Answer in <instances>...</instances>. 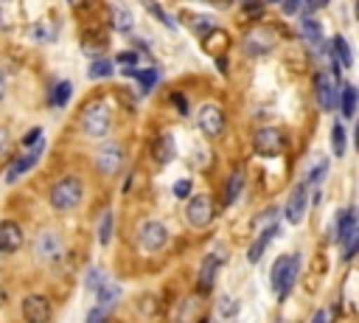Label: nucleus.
<instances>
[{"instance_id": "obj_25", "label": "nucleus", "mask_w": 359, "mask_h": 323, "mask_svg": "<svg viewBox=\"0 0 359 323\" xmlns=\"http://www.w3.org/2000/svg\"><path fill=\"white\" fill-rule=\"evenodd\" d=\"M70 95H73V84L70 81H56L53 90H50V104L53 107H65L70 101Z\"/></svg>"}, {"instance_id": "obj_35", "label": "nucleus", "mask_w": 359, "mask_h": 323, "mask_svg": "<svg viewBox=\"0 0 359 323\" xmlns=\"http://www.w3.org/2000/svg\"><path fill=\"white\" fill-rule=\"evenodd\" d=\"M171 104H174V110L180 115H188V98L182 93H171Z\"/></svg>"}, {"instance_id": "obj_46", "label": "nucleus", "mask_w": 359, "mask_h": 323, "mask_svg": "<svg viewBox=\"0 0 359 323\" xmlns=\"http://www.w3.org/2000/svg\"><path fill=\"white\" fill-rule=\"evenodd\" d=\"M3 95H6V76L0 73V101H3Z\"/></svg>"}, {"instance_id": "obj_27", "label": "nucleus", "mask_w": 359, "mask_h": 323, "mask_svg": "<svg viewBox=\"0 0 359 323\" xmlns=\"http://www.w3.org/2000/svg\"><path fill=\"white\" fill-rule=\"evenodd\" d=\"M112 62L109 59H95V62H90V67H87V76L90 79H104V76H112Z\"/></svg>"}, {"instance_id": "obj_19", "label": "nucleus", "mask_w": 359, "mask_h": 323, "mask_svg": "<svg viewBox=\"0 0 359 323\" xmlns=\"http://www.w3.org/2000/svg\"><path fill=\"white\" fill-rule=\"evenodd\" d=\"M241 188H244V169L238 166V169H233V174H230V180H227V188H224V205H227V208L238 199Z\"/></svg>"}, {"instance_id": "obj_22", "label": "nucleus", "mask_w": 359, "mask_h": 323, "mask_svg": "<svg viewBox=\"0 0 359 323\" xmlns=\"http://www.w3.org/2000/svg\"><path fill=\"white\" fill-rule=\"evenodd\" d=\"M339 107H342V115L345 118H353L356 112V87L353 84H339Z\"/></svg>"}, {"instance_id": "obj_31", "label": "nucleus", "mask_w": 359, "mask_h": 323, "mask_svg": "<svg viewBox=\"0 0 359 323\" xmlns=\"http://www.w3.org/2000/svg\"><path fill=\"white\" fill-rule=\"evenodd\" d=\"M31 37H34L36 42H50V39L56 37V25H42V22H39V25L31 28Z\"/></svg>"}, {"instance_id": "obj_29", "label": "nucleus", "mask_w": 359, "mask_h": 323, "mask_svg": "<svg viewBox=\"0 0 359 323\" xmlns=\"http://www.w3.org/2000/svg\"><path fill=\"white\" fill-rule=\"evenodd\" d=\"M112 211H107L104 216H101V225H98V242L101 244H109V239H112Z\"/></svg>"}, {"instance_id": "obj_10", "label": "nucleus", "mask_w": 359, "mask_h": 323, "mask_svg": "<svg viewBox=\"0 0 359 323\" xmlns=\"http://www.w3.org/2000/svg\"><path fill=\"white\" fill-rule=\"evenodd\" d=\"M272 45H275V34L269 28H252L244 37V53H250V56H261V53L272 51Z\"/></svg>"}, {"instance_id": "obj_16", "label": "nucleus", "mask_w": 359, "mask_h": 323, "mask_svg": "<svg viewBox=\"0 0 359 323\" xmlns=\"http://www.w3.org/2000/svg\"><path fill=\"white\" fill-rule=\"evenodd\" d=\"M121 160H123L121 146H104L98 152V171L101 174H115L121 169Z\"/></svg>"}, {"instance_id": "obj_13", "label": "nucleus", "mask_w": 359, "mask_h": 323, "mask_svg": "<svg viewBox=\"0 0 359 323\" xmlns=\"http://www.w3.org/2000/svg\"><path fill=\"white\" fill-rule=\"evenodd\" d=\"M22 244V228L11 219L0 222V253H14Z\"/></svg>"}, {"instance_id": "obj_12", "label": "nucleus", "mask_w": 359, "mask_h": 323, "mask_svg": "<svg viewBox=\"0 0 359 323\" xmlns=\"http://www.w3.org/2000/svg\"><path fill=\"white\" fill-rule=\"evenodd\" d=\"M303 216H306V185L300 183V185L292 188V197L286 199V219L292 225H300Z\"/></svg>"}, {"instance_id": "obj_32", "label": "nucleus", "mask_w": 359, "mask_h": 323, "mask_svg": "<svg viewBox=\"0 0 359 323\" xmlns=\"http://www.w3.org/2000/svg\"><path fill=\"white\" fill-rule=\"evenodd\" d=\"M140 3H143V6H146V8H149V11H151V14H154V17H157V20L163 22V25L174 28V20H171V17H165V11H163V8H160V6L154 3V0H140Z\"/></svg>"}, {"instance_id": "obj_47", "label": "nucleus", "mask_w": 359, "mask_h": 323, "mask_svg": "<svg viewBox=\"0 0 359 323\" xmlns=\"http://www.w3.org/2000/svg\"><path fill=\"white\" fill-rule=\"evenodd\" d=\"M266 3H278V0H266Z\"/></svg>"}, {"instance_id": "obj_23", "label": "nucleus", "mask_w": 359, "mask_h": 323, "mask_svg": "<svg viewBox=\"0 0 359 323\" xmlns=\"http://www.w3.org/2000/svg\"><path fill=\"white\" fill-rule=\"evenodd\" d=\"M171 157H174V140H171V135H160L154 140V160L160 166H165Z\"/></svg>"}, {"instance_id": "obj_26", "label": "nucleus", "mask_w": 359, "mask_h": 323, "mask_svg": "<svg viewBox=\"0 0 359 323\" xmlns=\"http://www.w3.org/2000/svg\"><path fill=\"white\" fill-rule=\"evenodd\" d=\"M112 28L121 31V34H126V31L132 28V14H129L123 6H115V8H112Z\"/></svg>"}, {"instance_id": "obj_14", "label": "nucleus", "mask_w": 359, "mask_h": 323, "mask_svg": "<svg viewBox=\"0 0 359 323\" xmlns=\"http://www.w3.org/2000/svg\"><path fill=\"white\" fill-rule=\"evenodd\" d=\"M34 253H36V258H45V261H50V258H56L59 253H62V242H59V236L56 233H39L36 236V242H34Z\"/></svg>"}, {"instance_id": "obj_3", "label": "nucleus", "mask_w": 359, "mask_h": 323, "mask_svg": "<svg viewBox=\"0 0 359 323\" xmlns=\"http://www.w3.org/2000/svg\"><path fill=\"white\" fill-rule=\"evenodd\" d=\"M81 197H84L81 180H79V177H62V180L53 183L48 199H50V205H53L56 211H73V208L81 202Z\"/></svg>"}, {"instance_id": "obj_2", "label": "nucleus", "mask_w": 359, "mask_h": 323, "mask_svg": "<svg viewBox=\"0 0 359 323\" xmlns=\"http://www.w3.org/2000/svg\"><path fill=\"white\" fill-rule=\"evenodd\" d=\"M81 132L90 135V138H104L109 132V124H112V110L107 107V101H90L84 110H81Z\"/></svg>"}, {"instance_id": "obj_18", "label": "nucleus", "mask_w": 359, "mask_h": 323, "mask_svg": "<svg viewBox=\"0 0 359 323\" xmlns=\"http://www.w3.org/2000/svg\"><path fill=\"white\" fill-rule=\"evenodd\" d=\"M331 59L339 62V67H351L353 65V53H351V45L345 37H334L331 39Z\"/></svg>"}, {"instance_id": "obj_8", "label": "nucleus", "mask_w": 359, "mask_h": 323, "mask_svg": "<svg viewBox=\"0 0 359 323\" xmlns=\"http://www.w3.org/2000/svg\"><path fill=\"white\" fill-rule=\"evenodd\" d=\"M50 301L45 295H28L22 298V317L28 323H48L50 320Z\"/></svg>"}, {"instance_id": "obj_38", "label": "nucleus", "mask_w": 359, "mask_h": 323, "mask_svg": "<svg viewBox=\"0 0 359 323\" xmlns=\"http://www.w3.org/2000/svg\"><path fill=\"white\" fill-rule=\"evenodd\" d=\"M188 194H191V183H188V180H180V183H174V197L185 199Z\"/></svg>"}, {"instance_id": "obj_20", "label": "nucleus", "mask_w": 359, "mask_h": 323, "mask_svg": "<svg viewBox=\"0 0 359 323\" xmlns=\"http://www.w3.org/2000/svg\"><path fill=\"white\" fill-rule=\"evenodd\" d=\"M95 295H98V303H95V306H101V309L107 312V309L121 298V286H118V284H109V281H101L98 289H95Z\"/></svg>"}, {"instance_id": "obj_34", "label": "nucleus", "mask_w": 359, "mask_h": 323, "mask_svg": "<svg viewBox=\"0 0 359 323\" xmlns=\"http://www.w3.org/2000/svg\"><path fill=\"white\" fill-rule=\"evenodd\" d=\"M325 171H328V163H325V160H320V163H317V169H311L306 180H309L311 185H317V183H320V180L325 177Z\"/></svg>"}, {"instance_id": "obj_36", "label": "nucleus", "mask_w": 359, "mask_h": 323, "mask_svg": "<svg viewBox=\"0 0 359 323\" xmlns=\"http://www.w3.org/2000/svg\"><path fill=\"white\" fill-rule=\"evenodd\" d=\"M219 315L222 317H233L236 315V301L233 298H222L219 301Z\"/></svg>"}, {"instance_id": "obj_17", "label": "nucleus", "mask_w": 359, "mask_h": 323, "mask_svg": "<svg viewBox=\"0 0 359 323\" xmlns=\"http://www.w3.org/2000/svg\"><path fill=\"white\" fill-rule=\"evenodd\" d=\"M300 34H303V39H306L314 51H323V25H320L314 17H303V20H300Z\"/></svg>"}, {"instance_id": "obj_37", "label": "nucleus", "mask_w": 359, "mask_h": 323, "mask_svg": "<svg viewBox=\"0 0 359 323\" xmlns=\"http://www.w3.org/2000/svg\"><path fill=\"white\" fill-rule=\"evenodd\" d=\"M87 323H107V312L101 306H93L90 315H87Z\"/></svg>"}, {"instance_id": "obj_1", "label": "nucleus", "mask_w": 359, "mask_h": 323, "mask_svg": "<svg viewBox=\"0 0 359 323\" xmlns=\"http://www.w3.org/2000/svg\"><path fill=\"white\" fill-rule=\"evenodd\" d=\"M297 270H300V256H280L275 264H272V272H269V284L278 295V301H286V295L292 292L294 281H297Z\"/></svg>"}, {"instance_id": "obj_6", "label": "nucleus", "mask_w": 359, "mask_h": 323, "mask_svg": "<svg viewBox=\"0 0 359 323\" xmlns=\"http://www.w3.org/2000/svg\"><path fill=\"white\" fill-rule=\"evenodd\" d=\"M137 242H140V247H143L146 253H157V250H163V247H165V242H168V230H165V225H163V222L151 219V222H146V225L140 228Z\"/></svg>"}, {"instance_id": "obj_7", "label": "nucleus", "mask_w": 359, "mask_h": 323, "mask_svg": "<svg viewBox=\"0 0 359 323\" xmlns=\"http://www.w3.org/2000/svg\"><path fill=\"white\" fill-rule=\"evenodd\" d=\"M42 152H45V138H39L36 143H31V149L8 166V171H6V183H17V180H20V177H22V174H25V171L39 160V154H42Z\"/></svg>"}, {"instance_id": "obj_44", "label": "nucleus", "mask_w": 359, "mask_h": 323, "mask_svg": "<svg viewBox=\"0 0 359 323\" xmlns=\"http://www.w3.org/2000/svg\"><path fill=\"white\" fill-rule=\"evenodd\" d=\"M323 6H328V0H306V8H309V11H317V8H323Z\"/></svg>"}, {"instance_id": "obj_41", "label": "nucleus", "mask_w": 359, "mask_h": 323, "mask_svg": "<svg viewBox=\"0 0 359 323\" xmlns=\"http://www.w3.org/2000/svg\"><path fill=\"white\" fill-rule=\"evenodd\" d=\"M39 138H42V129H39V126H34V129H31V132L22 138V143H25V146H31V143H36Z\"/></svg>"}, {"instance_id": "obj_15", "label": "nucleus", "mask_w": 359, "mask_h": 323, "mask_svg": "<svg viewBox=\"0 0 359 323\" xmlns=\"http://www.w3.org/2000/svg\"><path fill=\"white\" fill-rule=\"evenodd\" d=\"M219 261H222V253H208V256L202 258V264H199V289H202V292H210V289H213Z\"/></svg>"}, {"instance_id": "obj_40", "label": "nucleus", "mask_w": 359, "mask_h": 323, "mask_svg": "<svg viewBox=\"0 0 359 323\" xmlns=\"http://www.w3.org/2000/svg\"><path fill=\"white\" fill-rule=\"evenodd\" d=\"M101 281H104V278H101V270H95V267H93V270L87 272V286H90V289H98V284H101Z\"/></svg>"}, {"instance_id": "obj_5", "label": "nucleus", "mask_w": 359, "mask_h": 323, "mask_svg": "<svg viewBox=\"0 0 359 323\" xmlns=\"http://www.w3.org/2000/svg\"><path fill=\"white\" fill-rule=\"evenodd\" d=\"M185 219L191 222V228H205L210 225L213 219V199L205 197V194H196L188 199V208H185Z\"/></svg>"}, {"instance_id": "obj_9", "label": "nucleus", "mask_w": 359, "mask_h": 323, "mask_svg": "<svg viewBox=\"0 0 359 323\" xmlns=\"http://www.w3.org/2000/svg\"><path fill=\"white\" fill-rule=\"evenodd\" d=\"M199 129L208 135V138H219L224 132V112L216 107V104H205L199 110Z\"/></svg>"}, {"instance_id": "obj_28", "label": "nucleus", "mask_w": 359, "mask_h": 323, "mask_svg": "<svg viewBox=\"0 0 359 323\" xmlns=\"http://www.w3.org/2000/svg\"><path fill=\"white\" fill-rule=\"evenodd\" d=\"M331 149L337 157L345 154V126L342 124H334V129H331Z\"/></svg>"}, {"instance_id": "obj_30", "label": "nucleus", "mask_w": 359, "mask_h": 323, "mask_svg": "<svg viewBox=\"0 0 359 323\" xmlns=\"http://www.w3.org/2000/svg\"><path fill=\"white\" fill-rule=\"evenodd\" d=\"M132 76L140 81V90H143V93H149V90L157 84V70H135Z\"/></svg>"}, {"instance_id": "obj_43", "label": "nucleus", "mask_w": 359, "mask_h": 323, "mask_svg": "<svg viewBox=\"0 0 359 323\" xmlns=\"http://www.w3.org/2000/svg\"><path fill=\"white\" fill-rule=\"evenodd\" d=\"M8 152V129H3L0 126V157Z\"/></svg>"}, {"instance_id": "obj_45", "label": "nucleus", "mask_w": 359, "mask_h": 323, "mask_svg": "<svg viewBox=\"0 0 359 323\" xmlns=\"http://www.w3.org/2000/svg\"><path fill=\"white\" fill-rule=\"evenodd\" d=\"M311 323H325V312H317V315L311 317Z\"/></svg>"}, {"instance_id": "obj_21", "label": "nucleus", "mask_w": 359, "mask_h": 323, "mask_svg": "<svg viewBox=\"0 0 359 323\" xmlns=\"http://www.w3.org/2000/svg\"><path fill=\"white\" fill-rule=\"evenodd\" d=\"M353 230H356V211H353V208H348V211H342V213H339V219H337V242L342 244Z\"/></svg>"}, {"instance_id": "obj_39", "label": "nucleus", "mask_w": 359, "mask_h": 323, "mask_svg": "<svg viewBox=\"0 0 359 323\" xmlns=\"http://www.w3.org/2000/svg\"><path fill=\"white\" fill-rule=\"evenodd\" d=\"M115 62H121V65L126 67V65H132V62H137V53H135V51H121V53L115 56Z\"/></svg>"}, {"instance_id": "obj_42", "label": "nucleus", "mask_w": 359, "mask_h": 323, "mask_svg": "<svg viewBox=\"0 0 359 323\" xmlns=\"http://www.w3.org/2000/svg\"><path fill=\"white\" fill-rule=\"evenodd\" d=\"M283 6V14H294L300 8V0H278Z\"/></svg>"}, {"instance_id": "obj_24", "label": "nucleus", "mask_w": 359, "mask_h": 323, "mask_svg": "<svg viewBox=\"0 0 359 323\" xmlns=\"http://www.w3.org/2000/svg\"><path fill=\"white\" fill-rule=\"evenodd\" d=\"M275 233H278V225H269V228H264V233H261V236L252 242V247L247 250V258H250V261H258V258H261V253H264V247L269 244V239H272Z\"/></svg>"}, {"instance_id": "obj_11", "label": "nucleus", "mask_w": 359, "mask_h": 323, "mask_svg": "<svg viewBox=\"0 0 359 323\" xmlns=\"http://www.w3.org/2000/svg\"><path fill=\"white\" fill-rule=\"evenodd\" d=\"M337 84L328 79V73H317L314 76V93H317V104L320 110H334L337 104Z\"/></svg>"}, {"instance_id": "obj_4", "label": "nucleus", "mask_w": 359, "mask_h": 323, "mask_svg": "<svg viewBox=\"0 0 359 323\" xmlns=\"http://www.w3.org/2000/svg\"><path fill=\"white\" fill-rule=\"evenodd\" d=\"M252 149L261 154V157H275L283 152V135L280 129L275 126H261L255 135H252Z\"/></svg>"}, {"instance_id": "obj_33", "label": "nucleus", "mask_w": 359, "mask_h": 323, "mask_svg": "<svg viewBox=\"0 0 359 323\" xmlns=\"http://www.w3.org/2000/svg\"><path fill=\"white\" fill-rule=\"evenodd\" d=\"M241 8H244V14L252 17V20L264 14V3H261V0H241Z\"/></svg>"}]
</instances>
